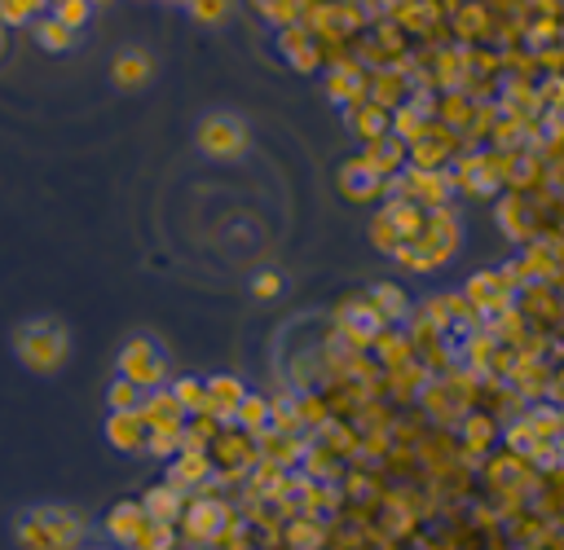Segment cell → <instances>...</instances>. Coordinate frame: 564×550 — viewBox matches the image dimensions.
I'll return each mask as SVG.
<instances>
[{"instance_id": "cell-1", "label": "cell", "mask_w": 564, "mask_h": 550, "mask_svg": "<svg viewBox=\"0 0 564 550\" xmlns=\"http://www.w3.org/2000/svg\"><path fill=\"white\" fill-rule=\"evenodd\" d=\"M88 524L70 506H26L13 519V541L22 550H79Z\"/></svg>"}, {"instance_id": "cell-2", "label": "cell", "mask_w": 564, "mask_h": 550, "mask_svg": "<svg viewBox=\"0 0 564 550\" xmlns=\"http://www.w3.org/2000/svg\"><path fill=\"white\" fill-rule=\"evenodd\" d=\"M13 356L31 370V374H57L70 356V334L57 317H26L13 330Z\"/></svg>"}, {"instance_id": "cell-3", "label": "cell", "mask_w": 564, "mask_h": 550, "mask_svg": "<svg viewBox=\"0 0 564 550\" xmlns=\"http://www.w3.org/2000/svg\"><path fill=\"white\" fill-rule=\"evenodd\" d=\"M454 216L445 211V207H432L427 216H423V224H419V233L410 238V242H401L397 246V260L401 264H410V268H436L441 260H449L454 255Z\"/></svg>"}, {"instance_id": "cell-4", "label": "cell", "mask_w": 564, "mask_h": 550, "mask_svg": "<svg viewBox=\"0 0 564 550\" xmlns=\"http://www.w3.org/2000/svg\"><path fill=\"white\" fill-rule=\"evenodd\" d=\"M119 378H128V383H137V387H145V392L163 387V378H167V356H163V348H159L150 334H132V339L119 348Z\"/></svg>"}, {"instance_id": "cell-5", "label": "cell", "mask_w": 564, "mask_h": 550, "mask_svg": "<svg viewBox=\"0 0 564 550\" xmlns=\"http://www.w3.org/2000/svg\"><path fill=\"white\" fill-rule=\"evenodd\" d=\"M198 150L207 158H238L247 150V123L238 114H207L198 123Z\"/></svg>"}, {"instance_id": "cell-6", "label": "cell", "mask_w": 564, "mask_h": 550, "mask_svg": "<svg viewBox=\"0 0 564 550\" xmlns=\"http://www.w3.org/2000/svg\"><path fill=\"white\" fill-rule=\"evenodd\" d=\"M145 524H150V515H145V506H141V502H119V506H110V510H106V519H101V532H106L115 546L132 550V546L141 541Z\"/></svg>"}, {"instance_id": "cell-7", "label": "cell", "mask_w": 564, "mask_h": 550, "mask_svg": "<svg viewBox=\"0 0 564 550\" xmlns=\"http://www.w3.org/2000/svg\"><path fill=\"white\" fill-rule=\"evenodd\" d=\"M137 414L145 418V431H167V427H185V409H181V400L172 396V392H163V387H154L141 405H137Z\"/></svg>"}, {"instance_id": "cell-8", "label": "cell", "mask_w": 564, "mask_h": 550, "mask_svg": "<svg viewBox=\"0 0 564 550\" xmlns=\"http://www.w3.org/2000/svg\"><path fill=\"white\" fill-rule=\"evenodd\" d=\"M145 418L137 414V409H115L110 418H106V440L119 449V453H137V449H145Z\"/></svg>"}, {"instance_id": "cell-9", "label": "cell", "mask_w": 564, "mask_h": 550, "mask_svg": "<svg viewBox=\"0 0 564 550\" xmlns=\"http://www.w3.org/2000/svg\"><path fill=\"white\" fill-rule=\"evenodd\" d=\"M242 383L238 378H229V374H216L207 387H203V409L207 414H216V418H234L238 414V405H242Z\"/></svg>"}, {"instance_id": "cell-10", "label": "cell", "mask_w": 564, "mask_h": 550, "mask_svg": "<svg viewBox=\"0 0 564 550\" xmlns=\"http://www.w3.org/2000/svg\"><path fill=\"white\" fill-rule=\"evenodd\" d=\"M339 189H344L348 198L366 202V198H375V194L383 189V176H379L366 158H352V163H344V172H339Z\"/></svg>"}, {"instance_id": "cell-11", "label": "cell", "mask_w": 564, "mask_h": 550, "mask_svg": "<svg viewBox=\"0 0 564 550\" xmlns=\"http://www.w3.org/2000/svg\"><path fill=\"white\" fill-rule=\"evenodd\" d=\"M110 79H115L119 88L145 84V79H150V57H145L141 48H123V53L115 57V66H110Z\"/></svg>"}, {"instance_id": "cell-12", "label": "cell", "mask_w": 564, "mask_h": 550, "mask_svg": "<svg viewBox=\"0 0 564 550\" xmlns=\"http://www.w3.org/2000/svg\"><path fill=\"white\" fill-rule=\"evenodd\" d=\"M326 88H330L335 101H361L366 97V79L352 62H335V70L326 75Z\"/></svg>"}, {"instance_id": "cell-13", "label": "cell", "mask_w": 564, "mask_h": 550, "mask_svg": "<svg viewBox=\"0 0 564 550\" xmlns=\"http://www.w3.org/2000/svg\"><path fill=\"white\" fill-rule=\"evenodd\" d=\"M348 123H352V132H361L366 141H375V136H383V128H388V110L361 97V101L348 106Z\"/></svg>"}, {"instance_id": "cell-14", "label": "cell", "mask_w": 564, "mask_h": 550, "mask_svg": "<svg viewBox=\"0 0 564 550\" xmlns=\"http://www.w3.org/2000/svg\"><path fill=\"white\" fill-rule=\"evenodd\" d=\"M207 471H212V458H207L203 449H185V458L172 462L167 484H172V488H181V484H198V480H207Z\"/></svg>"}, {"instance_id": "cell-15", "label": "cell", "mask_w": 564, "mask_h": 550, "mask_svg": "<svg viewBox=\"0 0 564 550\" xmlns=\"http://www.w3.org/2000/svg\"><path fill=\"white\" fill-rule=\"evenodd\" d=\"M141 506H145V515H150V519H159V524H172V519L181 515V488H172V484H159V488H150V493L141 497Z\"/></svg>"}, {"instance_id": "cell-16", "label": "cell", "mask_w": 564, "mask_h": 550, "mask_svg": "<svg viewBox=\"0 0 564 550\" xmlns=\"http://www.w3.org/2000/svg\"><path fill=\"white\" fill-rule=\"evenodd\" d=\"M401 154H405V150H401V141H392V136L383 132V136H375V141L366 145V154H361V158H366V163H370L379 176H388V172H397Z\"/></svg>"}, {"instance_id": "cell-17", "label": "cell", "mask_w": 564, "mask_h": 550, "mask_svg": "<svg viewBox=\"0 0 564 550\" xmlns=\"http://www.w3.org/2000/svg\"><path fill=\"white\" fill-rule=\"evenodd\" d=\"M220 515H225V506H216V502H198V506H189V519H185L189 537L212 541V537H216V528H220Z\"/></svg>"}, {"instance_id": "cell-18", "label": "cell", "mask_w": 564, "mask_h": 550, "mask_svg": "<svg viewBox=\"0 0 564 550\" xmlns=\"http://www.w3.org/2000/svg\"><path fill=\"white\" fill-rule=\"evenodd\" d=\"M35 40H40V48H48V53H66V48L75 44V31L62 26L57 18H40V22H35Z\"/></svg>"}, {"instance_id": "cell-19", "label": "cell", "mask_w": 564, "mask_h": 550, "mask_svg": "<svg viewBox=\"0 0 564 550\" xmlns=\"http://www.w3.org/2000/svg\"><path fill=\"white\" fill-rule=\"evenodd\" d=\"M247 431H264L269 422H273V405L264 400V396H242V405H238V414H234Z\"/></svg>"}, {"instance_id": "cell-20", "label": "cell", "mask_w": 564, "mask_h": 550, "mask_svg": "<svg viewBox=\"0 0 564 550\" xmlns=\"http://www.w3.org/2000/svg\"><path fill=\"white\" fill-rule=\"evenodd\" d=\"M256 9L269 18V22H282V26H300L308 0H256Z\"/></svg>"}, {"instance_id": "cell-21", "label": "cell", "mask_w": 564, "mask_h": 550, "mask_svg": "<svg viewBox=\"0 0 564 550\" xmlns=\"http://www.w3.org/2000/svg\"><path fill=\"white\" fill-rule=\"evenodd\" d=\"M44 4H48V0H0V26H22V22H35Z\"/></svg>"}, {"instance_id": "cell-22", "label": "cell", "mask_w": 564, "mask_h": 550, "mask_svg": "<svg viewBox=\"0 0 564 550\" xmlns=\"http://www.w3.org/2000/svg\"><path fill=\"white\" fill-rule=\"evenodd\" d=\"M375 312L379 317H405V290L401 286H375Z\"/></svg>"}, {"instance_id": "cell-23", "label": "cell", "mask_w": 564, "mask_h": 550, "mask_svg": "<svg viewBox=\"0 0 564 550\" xmlns=\"http://www.w3.org/2000/svg\"><path fill=\"white\" fill-rule=\"evenodd\" d=\"M106 405H110V414H115V409H137V405H141V387L128 383V378H115V383L106 387Z\"/></svg>"}, {"instance_id": "cell-24", "label": "cell", "mask_w": 564, "mask_h": 550, "mask_svg": "<svg viewBox=\"0 0 564 550\" xmlns=\"http://www.w3.org/2000/svg\"><path fill=\"white\" fill-rule=\"evenodd\" d=\"M88 13H93L88 0H62V4H53V18H57L62 26H70V31H79V26L88 22Z\"/></svg>"}, {"instance_id": "cell-25", "label": "cell", "mask_w": 564, "mask_h": 550, "mask_svg": "<svg viewBox=\"0 0 564 550\" xmlns=\"http://www.w3.org/2000/svg\"><path fill=\"white\" fill-rule=\"evenodd\" d=\"M172 396L181 400V409H203V383H194V378H181L172 387Z\"/></svg>"}, {"instance_id": "cell-26", "label": "cell", "mask_w": 564, "mask_h": 550, "mask_svg": "<svg viewBox=\"0 0 564 550\" xmlns=\"http://www.w3.org/2000/svg\"><path fill=\"white\" fill-rule=\"evenodd\" d=\"M189 13L198 22H220L225 18V0H189Z\"/></svg>"}, {"instance_id": "cell-27", "label": "cell", "mask_w": 564, "mask_h": 550, "mask_svg": "<svg viewBox=\"0 0 564 550\" xmlns=\"http://www.w3.org/2000/svg\"><path fill=\"white\" fill-rule=\"evenodd\" d=\"M251 290H256V295H278V277H273V273H264V277H256V282H251Z\"/></svg>"}, {"instance_id": "cell-28", "label": "cell", "mask_w": 564, "mask_h": 550, "mask_svg": "<svg viewBox=\"0 0 564 550\" xmlns=\"http://www.w3.org/2000/svg\"><path fill=\"white\" fill-rule=\"evenodd\" d=\"M375 4H379V9H401L405 0H375Z\"/></svg>"}, {"instance_id": "cell-29", "label": "cell", "mask_w": 564, "mask_h": 550, "mask_svg": "<svg viewBox=\"0 0 564 550\" xmlns=\"http://www.w3.org/2000/svg\"><path fill=\"white\" fill-rule=\"evenodd\" d=\"M0 53H4V26H0Z\"/></svg>"}, {"instance_id": "cell-30", "label": "cell", "mask_w": 564, "mask_h": 550, "mask_svg": "<svg viewBox=\"0 0 564 550\" xmlns=\"http://www.w3.org/2000/svg\"><path fill=\"white\" fill-rule=\"evenodd\" d=\"M172 4H189V0H172Z\"/></svg>"}, {"instance_id": "cell-31", "label": "cell", "mask_w": 564, "mask_h": 550, "mask_svg": "<svg viewBox=\"0 0 564 550\" xmlns=\"http://www.w3.org/2000/svg\"><path fill=\"white\" fill-rule=\"evenodd\" d=\"M48 4H62V0H48Z\"/></svg>"}]
</instances>
